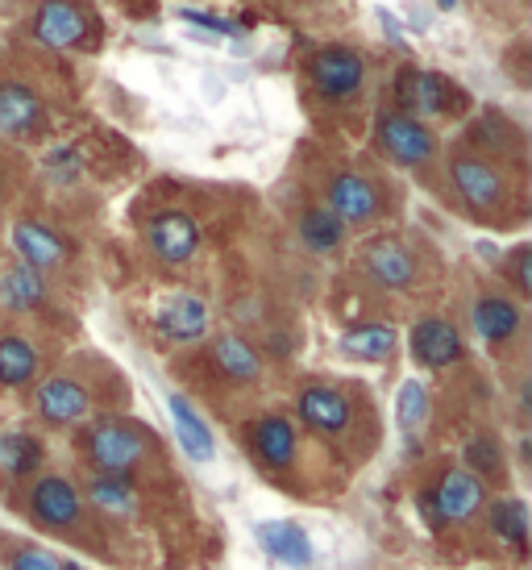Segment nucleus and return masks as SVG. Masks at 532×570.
<instances>
[{
  "label": "nucleus",
  "instance_id": "ddd939ff",
  "mask_svg": "<svg viewBox=\"0 0 532 570\" xmlns=\"http://www.w3.org/2000/svg\"><path fill=\"white\" fill-rule=\"evenodd\" d=\"M329 213L337 222H371L378 213V188L366 175L345 171L329 184Z\"/></svg>",
  "mask_w": 532,
  "mask_h": 570
},
{
  "label": "nucleus",
  "instance_id": "aec40b11",
  "mask_svg": "<svg viewBox=\"0 0 532 570\" xmlns=\"http://www.w3.org/2000/svg\"><path fill=\"white\" fill-rule=\"evenodd\" d=\"M0 129L17 138L42 129V100L21 83H0Z\"/></svg>",
  "mask_w": 532,
  "mask_h": 570
},
{
  "label": "nucleus",
  "instance_id": "6e6552de",
  "mask_svg": "<svg viewBox=\"0 0 532 570\" xmlns=\"http://www.w3.org/2000/svg\"><path fill=\"white\" fill-rule=\"evenodd\" d=\"M88 409H92V400L83 392V383L67 380V375H55L38 387V416L47 425H79L88 416Z\"/></svg>",
  "mask_w": 532,
  "mask_h": 570
},
{
  "label": "nucleus",
  "instance_id": "f03ea898",
  "mask_svg": "<svg viewBox=\"0 0 532 570\" xmlns=\"http://www.w3.org/2000/svg\"><path fill=\"white\" fill-rule=\"evenodd\" d=\"M378 146H383V155H392L395 163H404V167H421L437 155V138H433V129L416 121L412 112H387V117H378Z\"/></svg>",
  "mask_w": 532,
  "mask_h": 570
},
{
  "label": "nucleus",
  "instance_id": "5701e85b",
  "mask_svg": "<svg viewBox=\"0 0 532 570\" xmlns=\"http://www.w3.org/2000/svg\"><path fill=\"white\" fill-rule=\"evenodd\" d=\"M0 301L17 308V313H26V308H38V304L47 301V287H42V275L30 271L26 263L21 267H9L0 275Z\"/></svg>",
  "mask_w": 532,
  "mask_h": 570
},
{
  "label": "nucleus",
  "instance_id": "f8f14e48",
  "mask_svg": "<svg viewBox=\"0 0 532 570\" xmlns=\"http://www.w3.org/2000/svg\"><path fill=\"white\" fill-rule=\"evenodd\" d=\"M33 33H38V42H47L55 50H67L83 42V33H88V17L79 13L71 0H47L38 17H33Z\"/></svg>",
  "mask_w": 532,
  "mask_h": 570
},
{
  "label": "nucleus",
  "instance_id": "a211bd4d",
  "mask_svg": "<svg viewBox=\"0 0 532 570\" xmlns=\"http://www.w3.org/2000/svg\"><path fill=\"white\" fill-rule=\"evenodd\" d=\"M299 416L316 433H342L349 425V400L333 387H304L299 392Z\"/></svg>",
  "mask_w": 532,
  "mask_h": 570
},
{
  "label": "nucleus",
  "instance_id": "0eeeda50",
  "mask_svg": "<svg viewBox=\"0 0 532 570\" xmlns=\"http://www.w3.org/2000/svg\"><path fill=\"white\" fill-rule=\"evenodd\" d=\"M146 238H150V250L162 258V263H188L196 246H200V229L191 222L188 213H158L150 229H146Z\"/></svg>",
  "mask_w": 532,
  "mask_h": 570
},
{
  "label": "nucleus",
  "instance_id": "7ed1b4c3",
  "mask_svg": "<svg viewBox=\"0 0 532 570\" xmlns=\"http://www.w3.org/2000/svg\"><path fill=\"white\" fill-rule=\"evenodd\" d=\"M30 517L42 529H76L83 517V495L71 479L42 475L30 491Z\"/></svg>",
  "mask_w": 532,
  "mask_h": 570
},
{
  "label": "nucleus",
  "instance_id": "2eb2a0df",
  "mask_svg": "<svg viewBox=\"0 0 532 570\" xmlns=\"http://www.w3.org/2000/svg\"><path fill=\"white\" fill-rule=\"evenodd\" d=\"M13 246L21 254V263L30 271H50V267H63L67 246L59 234H50L47 225L38 222H17L13 225Z\"/></svg>",
  "mask_w": 532,
  "mask_h": 570
},
{
  "label": "nucleus",
  "instance_id": "6ab92c4d",
  "mask_svg": "<svg viewBox=\"0 0 532 570\" xmlns=\"http://www.w3.org/2000/svg\"><path fill=\"white\" fill-rule=\"evenodd\" d=\"M79 495H88V504H92L96 512L112 517V521H134V512H138V495H134L126 475H100V471H96Z\"/></svg>",
  "mask_w": 532,
  "mask_h": 570
},
{
  "label": "nucleus",
  "instance_id": "c85d7f7f",
  "mask_svg": "<svg viewBox=\"0 0 532 570\" xmlns=\"http://www.w3.org/2000/svg\"><path fill=\"white\" fill-rule=\"evenodd\" d=\"M342 234H345V225L333 217L329 208H308V213L299 217V238H304V246L316 254L342 246Z\"/></svg>",
  "mask_w": 532,
  "mask_h": 570
},
{
  "label": "nucleus",
  "instance_id": "f3484780",
  "mask_svg": "<svg viewBox=\"0 0 532 570\" xmlns=\"http://www.w3.org/2000/svg\"><path fill=\"white\" fill-rule=\"evenodd\" d=\"M171 416H175V438H179V445L188 450L191 462H213V454H217V442H213V429H208V421H204L200 412L191 409L188 396H179L175 392L171 400Z\"/></svg>",
  "mask_w": 532,
  "mask_h": 570
},
{
  "label": "nucleus",
  "instance_id": "423d86ee",
  "mask_svg": "<svg viewBox=\"0 0 532 570\" xmlns=\"http://www.w3.org/2000/svg\"><path fill=\"white\" fill-rule=\"evenodd\" d=\"M407 346H412V358L421 366H450L462 358V337L445 317H424L412 325L407 333Z\"/></svg>",
  "mask_w": 532,
  "mask_h": 570
},
{
  "label": "nucleus",
  "instance_id": "f257e3e1",
  "mask_svg": "<svg viewBox=\"0 0 532 570\" xmlns=\"http://www.w3.org/2000/svg\"><path fill=\"white\" fill-rule=\"evenodd\" d=\"M83 445H88V459L96 462V471H105V475H126L150 450L146 433L126 425V421H96L83 433Z\"/></svg>",
  "mask_w": 532,
  "mask_h": 570
},
{
  "label": "nucleus",
  "instance_id": "2f4dec72",
  "mask_svg": "<svg viewBox=\"0 0 532 570\" xmlns=\"http://www.w3.org/2000/svg\"><path fill=\"white\" fill-rule=\"evenodd\" d=\"M9 570H76V567H67L63 558L42 550V546H26V550H17L9 558Z\"/></svg>",
  "mask_w": 532,
  "mask_h": 570
},
{
  "label": "nucleus",
  "instance_id": "412c9836",
  "mask_svg": "<svg viewBox=\"0 0 532 570\" xmlns=\"http://www.w3.org/2000/svg\"><path fill=\"white\" fill-rule=\"evenodd\" d=\"M254 454L266 462V466H292L296 462V429L292 421H283V416H263L258 425H254Z\"/></svg>",
  "mask_w": 532,
  "mask_h": 570
},
{
  "label": "nucleus",
  "instance_id": "473e14b6",
  "mask_svg": "<svg viewBox=\"0 0 532 570\" xmlns=\"http://www.w3.org/2000/svg\"><path fill=\"white\" fill-rule=\"evenodd\" d=\"M512 279H516L520 292H532V250H529V246H520V250H516V263H512Z\"/></svg>",
  "mask_w": 532,
  "mask_h": 570
},
{
  "label": "nucleus",
  "instance_id": "7c9ffc66",
  "mask_svg": "<svg viewBox=\"0 0 532 570\" xmlns=\"http://www.w3.org/2000/svg\"><path fill=\"white\" fill-rule=\"evenodd\" d=\"M466 471L470 475H495L503 471V454H500V442H491V438H474L466 445Z\"/></svg>",
  "mask_w": 532,
  "mask_h": 570
},
{
  "label": "nucleus",
  "instance_id": "cd10ccee",
  "mask_svg": "<svg viewBox=\"0 0 532 570\" xmlns=\"http://www.w3.org/2000/svg\"><path fill=\"white\" fill-rule=\"evenodd\" d=\"M342 350L349 358H366V363H378L395 350V333L387 325H358L342 337Z\"/></svg>",
  "mask_w": 532,
  "mask_h": 570
},
{
  "label": "nucleus",
  "instance_id": "4468645a",
  "mask_svg": "<svg viewBox=\"0 0 532 570\" xmlns=\"http://www.w3.org/2000/svg\"><path fill=\"white\" fill-rule=\"evenodd\" d=\"M254 538H258V546L266 550V558H275V562H283V567H313V541H308V533L299 529V524L292 521H266L254 529Z\"/></svg>",
  "mask_w": 532,
  "mask_h": 570
},
{
  "label": "nucleus",
  "instance_id": "9b49d317",
  "mask_svg": "<svg viewBox=\"0 0 532 570\" xmlns=\"http://www.w3.org/2000/svg\"><path fill=\"white\" fill-rule=\"evenodd\" d=\"M395 92L412 112H424V117H437V112L454 109V83L437 76V71H404Z\"/></svg>",
  "mask_w": 532,
  "mask_h": 570
},
{
  "label": "nucleus",
  "instance_id": "bb28decb",
  "mask_svg": "<svg viewBox=\"0 0 532 570\" xmlns=\"http://www.w3.org/2000/svg\"><path fill=\"white\" fill-rule=\"evenodd\" d=\"M486 512H491V533L508 541V546L524 550V541H529V508H524V500L508 495V500H495Z\"/></svg>",
  "mask_w": 532,
  "mask_h": 570
},
{
  "label": "nucleus",
  "instance_id": "4be33fe9",
  "mask_svg": "<svg viewBox=\"0 0 532 570\" xmlns=\"http://www.w3.org/2000/svg\"><path fill=\"white\" fill-rule=\"evenodd\" d=\"M474 333L491 342V346H500L508 342L512 333L520 330V308L512 301H503V296H483V301L474 304Z\"/></svg>",
  "mask_w": 532,
  "mask_h": 570
},
{
  "label": "nucleus",
  "instance_id": "c756f323",
  "mask_svg": "<svg viewBox=\"0 0 532 570\" xmlns=\"http://www.w3.org/2000/svg\"><path fill=\"white\" fill-rule=\"evenodd\" d=\"M395 416L404 429H421V421L428 416V392H424L416 380H407L400 387V400H395Z\"/></svg>",
  "mask_w": 532,
  "mask_h": 570
},
{
  "label": "nucleus",
  "instance_id": "1a4fd4ad",
  "mask_svg": "<svg viewBox=\"0 0 532 570\" xmlns=\"http://www.w3.org/2000/svg\"><path fill=\"white\" fill-rule=\"evenodd\" d=\"M362 59L354 55V50H345V47H329V50H321L313 59V83H316V92L321 96H333V100H342V96L349 92H358V83H362Z\"/></svg>",
  "mask_w": 532,
  "mask_h": 570
},
{
  "label": "nucleus",
  "instance_id": "72a5a7b5",
  "mask_svg": "<svg viewBox=\"0 0 532 570\" xmlns=\"http://www.w3.org/2000/svg\"><path fill=\"white\" fill-rule=\"evenodd\" d=\"M184 21H196V26H204V30H213V33H237L234 21H220V17H213V13H191V9H184Z\"/></svg>",
  "mask_w": 532,
  "mask_h": 570
},
{
  "label": "nucleus",
  "instance_id": "a878e982",
  "mask_svg": "<svg viewBox=\"0 0 532 570\" xmlns=\"http://www.w3.org/2000/svg\"><path fill=\"white\" fill-rule=\"evenodd\" d=\"M42 466V445L30 433H9L0 438V471L9 479H26Z\"/></svg>",
  "mask_w": 532,
  "mask_h": 570
},
{
  "label": "nucleus",
  "instance_id": "dca6fc26",
  "mask_svg": "<svg viewBox=\"0 0 532 570\" xmlns=\"http://www.w3.org/2000/svg\"><path fill=\"white\" fill-rule=\"evenodd\" d=\"M366 267L383 287H407L416 279V258L407 254L404 242L395 238H378L366 246Z\"/></svg>",
  "mask_w": 532,
  "mask_h": 570
},
{
  "label": "nucleus",
  "instance_id": "39448f33",
  "mask_svg": "<svg viewBox=\"0 0 532 570\" xmlns=\"http://www.w3.org/2000/svg\"><path fill=\"white\" fill-rule=\"evenodd\" d=\"M450 175H454V188L462 191V200L474 205L479 213H491V208L503 205V175L491 163L474 159V155H457L450 163Z\"/></svg>",
  "mask_w": 532,
  "mask_h": 570
},
{
  "label": "nucleus",
  "instance_id": "b1692460",
  "mask_svg": "<svg viewBox=\"0 0 532 570\" xmlns=\"http://www.w3.org/2000/svg\"><path fill=\"white\" fill-rule=\"evenodd\" d=\"M38 375V350L26 337H0V387H21Z\"/></svg>",
  "mask_w": 532,
  "mask_h": 570
},
{
  "label": "nucleus",
  "instance_id": "20e7f679",
  "mask_svg": "<svg viewBox=\"0 0 532 570\" xmlns=\"http://www.w3.org/2000/svg\"><path fill=\"white\" fill-rule=\"evenodd\" d=\"M433 504H437V517L445 524H462L474 521L486 508V488L479 475H470L466 466H457L450 475L441 479V488L433 491Z\"/></svg>",
  "mask_w": 532,
  "mask_h": 570
},
{
  "label": "nucleus",
  "instance_id": "9d476101",
  "mask_svg": "<svg viewBox=\"0 0 532 570\" xmlns=\"http://www.w3.org/2000/svg\"><path fill=\"white\" fill-rule=\"evenodd\" d=\"M155 325H158V333L171 337V342H196V337H204V330H208V308H204L200 296L175 292V296H167V301L158 304Z\"/></svg>",
  "mask_w": 532,
  "mask_h": 570
},
{
  "label": "nucleus",
  "instance_id": "393cba45",
  "mask_svg": "<svg viewBox=\"0 0 532 570\" xmlns=\"http://www.w3.org/2000/svg\"><path fill=\"white\" fill-rule=\"evenodd\" d=\"M213 358L229 380H258V371H263V358L250 350V342H242L234 333L213 342Z\"/></svg>",
  "mask_w": 532,
  "mask_h": 570
}]
</instances>
